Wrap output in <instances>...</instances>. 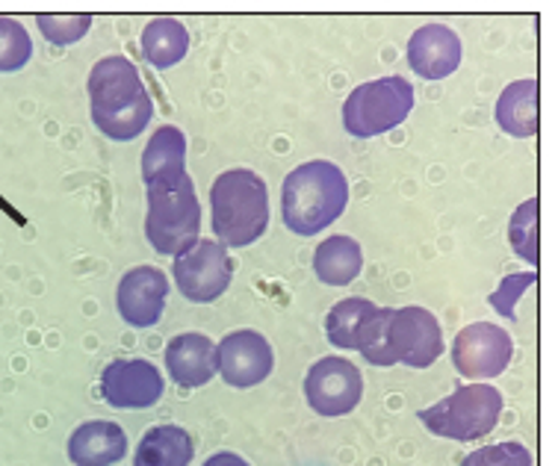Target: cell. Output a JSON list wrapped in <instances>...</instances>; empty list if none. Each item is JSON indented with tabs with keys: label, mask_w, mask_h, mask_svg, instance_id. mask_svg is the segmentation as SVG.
I'll return each instance as SVG.
<instances>
[{
	"label": "cell",
	"mask_w": 558,
	"mask_h": 466,
	"mask_svg": "<svg viewBox=\"0 0 558 466\" xmlns=\"http://www.w3.org/2000/svg\"><path fill=\"white\" fill-rule=\"evenodd\" d=\"M349 204V181L331 160L302 162L281 186V219L295 236H316L343 216Z\"/></svg>",
	"instance_id": "cell-1"
},
{
	"label": "cell",
	"mask_w": 558,
	"mask_h": 466,
	"mask_svg": "<svg viewBox=\"0 0 558 466\" xmlns=\"http://www.w3.org/2000/svg\"><path fill=\"white\" fill-rule=\"evenodd\" d=\"M210 224L225 248L257 243L269 228V189L252 169H228L210 186Z\"/></svg>",
	"instance_id": "cell-2"
},
{
	"label": "cell",
	"mask_w": 558,
	"mask_h": 466,
	"mask_svg": "<svg viewBox=\"0 0 558 466\" xmlns=\"http://www.w3.org/2000/svg\"><path fill=\"white\" fill-rule=\"evenodd\" d=\"M502 414V393L490 384H464L437 405L420 410L416 419L437 437L473 443L487 437Z\"/></svg>",
	"instance_id": "cell-3"
},
{
	"label": "cell",
	"mask_w": 558,
	"mask_h": 466,
	"mask_svg": "<svg viewBox=\"0 0 558 466\" xmlns=\"http://www.w3.org/2000/svg\"><path fill=\"white\" fill-rule=\"evenodd\" d=\"M414 110V86L390 74L357 86L343 103V127L355 139H373L393 131Z\"/></svg>",
	"instance_id": "cell-4"
},
{
	"label": "cell",
	"mask_w": 558,
	"mask_h": 466,
	"mask_svg": "<svg viewBox=\"0 0 558 466\" xmlns=\"http://www.w3.org/2000/svg\"><path fill=\"white\" fill-rule=\"evenodd\" d=\"M198 231H202V204L190 174L172 189H148L145 236L154 252L174 257L198 240Z\"/></svg>",
	"instance_id": "cell-5"
},
{
	"label": "cell",
	"mask_w": 558,
	"mask_h": 466,
	"mask_svg": "<svg viewBox=\"0 0 558 466\" xmlns=\"http://www.w3.org/2000/svg\"><path fill=\"white\" fill-rule=\"evenodd\" d=\"M393 307H376L369 298H343L325 316V336L335 348H357L369 366H393L387 355V322Z\"/></svg>",
	"instance_id": "cell-6"
},
{
	"label": "cell",
	"mask_w": 558,
	"mask_h": 466,
	"mask_svg": "<svg viewBox=\"0 0 558 466\" xmlns=\"http://www.w3.org/2000/svg\"><path fill=\"white\" fill-rule=\"evenodd\" d=\"M174 284L178 293L193 305H210L228 293L234 278V260L219 240H195L190 248L174 254Z\"/></svg>",
	"instance_id": "cell-7"
},
{
	"label": "cell",
	"mask_w": 558,
	"mask_h": 466,
	"mask_svg": "<svg viewBox=\"0 0 558 466\" xmlns=\"http://www.w3.org/2000/svg\"><path fill=\"white\" fill-rule=\"evenodd\" d=\"M444 331L437 316L426 307H399L387 322V355L390 364H405L411 369H428L444 355Z\"/></svg>",
	"instance_id": "cell-8"
},
{
	"label": "cell",
	"mask_w": 558,
	"mask_h": 466,
	"mask_svg": "<svg viewBox=\"0 0 558 466\" xmlns=\"http://www.w3.org/2000/svg\"><path fill=\"white\" fill-rule=\"evenodd\" d=\"M305 398L311 410L325 419L352 414L364 398V376L345 357H323L307 369Z\"/></svg>",
	"instance_id": "cell-9"
},
{
	"label": "cell",
	"mask_w": 558,
	"mask_h": 466,
	"mask_svg": "<svg viewBox=\"0 0 558 466\" xmlns=\"http://www.w3.org/2000/svg\"><path fill=\"white\" fill-rule=\"evenodd\" d=\"M514 357V340L502 324L473 322L461 328L452 343V364L470 381L502 376Z\"/></svg>",
	"instance_id": "cell-10"
},
{
	"label": "cell",
	"mask_w": 558,
	"mask_h": 466,
	"mask_svg": "<svg viewBox=\"0 0 558 466\" xmlns=\"http://www.w3.org/2000/svg\"><path fill=\"white\" fill-rule=\"evenodd\" d=\"M86 89H89L92 122L151 98L145 89L143 74L128 57H104L101 62H95Z\"/></svg>",
	"instance_id": "cell-11"
},
{
	"label": "cell",
	"mask_w": 558,
	"mask_h": 466,
	"mask_svg": "<svg viewBox=\"0 0 558 466\" xmlns=\"http://www.w3.org/2000/svg\"><path fill=\"white\" fill-rule=\"evenodd\" d=\"M166 381L151 360H112L101 372L104 402L116 410H145L162 398Z\"/></svg>",
	"instance_id": "cell-12"
},
{
	"label": "cell",
	"mask_w": 558,
	"mask_h": 466,
	"mask_svg": "<svg viewBox=\"0 0 558 466\" xmlns=\"http://www.w3.org/2000/svg\"><path fill=\"white\" fill-rule=\"evenodd\" d=\"M216 360H219V376L228 387L248 390V387L264 384L272 376L275 355L272 345L257 331H231L222 343L216 345Z\"/></svg>",
	"instance_id": "cell-13"
},
{
	"label": "cell",
	"mask_w": 558,
	"mask_h": 466,
	"mask_svg": "<svg viewBox=\"0 0 558 466\" xmlns=\"http://www.w3.org/2000/svg\"><path fill=\"white\" fill-rule=\"evenodd\" d=\"M169 302V278L157 266H136L124 272L116 290V310L131 328H154Z\"/></svg>",
	"instance_id": "cell-14"
},
{
	"label": "cell",
	"mask_w": 558,
	"mask_h": 466,
	"mask_svg": "<svg viewBox=\"0 0 558 466\" xmlns=\"http://www.w3.org/2000/svg\"><path fill=\"white\" fill-rule=\"evenodd\" d=\"M461 39L447 24H426L408 41V65L423 81H444L461 65Z\"/></svg>",
	"instance_id": "cell-15"
},
{
	"label": "cell",
	"mask_w": 558,
	"mask_h": 466,
	"mask_svg": "<svg viewBox=\"0 0 558 466\" xmlns=\"http://www.w3.org/2000/svg\"><path fill=\"white\" fill-rule=\"evenodd\" d=\"M166 372L174 384L183 390H198L210 384L219 376V360H216V345L204 334H178L166 345Z\"/></svg>",
	"instance_id": "cell-16"
},
{
	"label": "cell",
	"mask_w": 558,
	"mask_h": 466,
	"mask_svg": "<svg viewBox=\"0 0 558 466\" xmlns=\"http://www.w3.org/2000/svg\"><path fill=\"white\" fill-rule=\"evenodd\" d=\"M186 177V136L174 124L154 131L143 151V181L148 189H172Z\"/></svg>",
	"instance_id": "cell-17"
},
{
	"label": "cell",
	"mask_w": 558,
	"mask_h": 466,
	"mask_svg": "<svg viewBox=\"0 0 558 466\" xmlns=\"http://www.w3.org/2000/svg\"><path fill=\"white\" fill-rule=\"evenodd\" d=\"M65 452L72 466H112L128 455V434L119 422L92 419L74 428Z\"/></svg>",
	"instance_id": "cell-18"
},
{
	"label": "cell",
	"mask_w": 558,
	"mask_h": 466,
	"mask_svg": "<svg viewBox=\"0 0 558 466\" xmlns=\"http://www.w3.org/2000/svg\"><path fill=\"white\" fill-rule=\"evenodd\" d=\"M497 124L514 139H529L538 133V81L508 83L497 98Z\"/></svg>",
	"instance_id": "cell-19"
},
{
	"label": "cell",
	"mask_w": 558,
	"mask_h": 466,
	"mask_svg": "<svg viewBox=\"0 0 558 466\" xmlns=\"http://www.w3.org/2000/svg\"><path fill=\"white\" fill-rule=\"evenodd\" d=\"M195 457V443L181 426L148 428L136 446L133 466H190Z\"/></svg>",
	"instance_id": "cell-20"
},
{
	"label": "cell",
	"mask_w": 558,
	"mask_h": 466,
	"mask_svg": "<svg viewBox=\"0 0 558 466\" xmlns=\"http://www.w3.org/2000/svg\"><path fill=\"white\" fill-rule=\"evenodd\" d=\"M364 269V248L352 236H328L314 252L316 278L328 286H349Z\"/></svg>",
	"instance_id": "cell-21"
},
{
	"label": "cell",
	"mask_w": 558,
	"mask_h": 466,
	"mask_svg": "<svg viewBox=\"0 0 558 466\" xmlns=\"http://www.w3.org/2000/svg\"><path fill=\"white\" fill-rule=\"evenodd\" d=\"M190 53V30L178 19H151L143 27V57L154 69H172Z\"/></svg>",
	"instance_id": "cell-22"
},
{
	"label": "cell",
	"mask_w": 558,
	"mask_h": 466,
	"mask_svg": "<svg viewBox=\"0 0 558 466\" xmlns=\"http://www.w3.org/2000/svg\"><path fill=\"white\" fill-rule=\"evenodd\" d=\"M508 243L520 260L538 266V201L529 198L514 210L508 222Z\"/></svg>",
	"instance_id": "cell-23"
},
{
	"label": "cell",
	"mask_w": 558,
	"mask_h": 466,
	"mask_svg": "<svg viewBox=\"0 0 558 466\" xmlns=\"http://www.w3.org/2000/svg\"><path fill=\"white\" fill-rule=\"evenodd\" d=\"M33 60V39L15 19H0V74L21 72Z\"/></svg>",
	"instance_id": "cell-24"
},
{
	"label": "cell",
	"mask_w": 558,
	"mask_h": 466,
	"mask_svg": "<svg viewBox=\"0 0 558 466\" xmlns=\"http://www.w3.org/2000/svg\"><path fill=\"white\" fill-rule=\"evenodd\" d=\"M36 24H39L45 39L65 48V45H74L89 33L92 15H86V12H81V15H39Z\"/></svg>",
	"instance_id": "cell-25"
},
{
	"label": "cell",
	"mask_w": 558,
	"mask_h": 466,
	"mask_svg": "<svg viewBox=\"0 0 558 466\" xmlns=\"http://www.w3.org/2000/svg\"><path fill=\"white\" fill-rule=\"evenodd\" d=\"M461 466H532V452L518 440H506V443H494V446H482L470 452Z\"/></svg>",
	"instance_id": "cell-26"
},
{
	"label": "cell",
	"mask_w": 558,
	"mask_h": 466,
	"mask_svg": "<svg viewBox=\"0 0 558 466\" xmlns=\"http://www.w3.org/2000/svg\"><path fill=\"white\" fill-rule=\"evenodd\" d=\"M535 278L538 274L535 272H523V274H508V278H502V284L497 286V293L490 295L487 302H490V307L497 310V314H502L506 319H514L518 316V302H520V295L526 293L529 286L535 284Z\"/></svg>",
	"instance_id": "cell-27"
},
{
	"label": "cell",
	"mask_w": 558,
	"mask_h": 466,
	"mask_svg": "<svg viewBox=\"0 0 558 466\" xmlns=\"http://www.w3.org/2000/svg\"><path fill=\"white\" fill-rule=\"evenodd\" d=\"M204 466H252L245 457H240L236 452H216L204 461Z\"/></svg>",
	"instance_id": "cell-28"
}]
</instances>
